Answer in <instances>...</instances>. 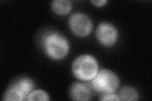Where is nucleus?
<instances>
[{"mask_svg":"<svg viewBox=\"0 0 152 101\" xmlns=\"http://www.w3.org/2000/svg\"><path fill=\"white\" fill-rule=\"evenodd\" d=\"M46 55L53 60H60L67 55L69 43L66 38L57 32L48 33L42 40Z\"/></svg>","mask_w":152,"mask_h":101,"instance_id":"1","label":"nucleus"},{"mask_svg":"<svg viewBox=\"0 0 152 101\" xmlns=\"http://www.w3.org/2000/svg\"><path fill=\"white\" fill-rule=\"evenodd\" d=\"M72 72L80 80H93L98 72L97 60L92 55L83 54L78 56L72 63Z\"/></svg>","mask_w":152,"mask_h":101,"instance_id":"2","label":"nucleus"},{"mask_svg":"<svg viewBox=\"0 0 152 101\" xmlns=\"http://www.w3.org/2000/svg\"><path fill=\"white\" fill-rule=\"evenodd\" d=\"M93 89L98 93L103 94L113 93L118 87L120 80L113 71L103 69L98 72L91 82Z\"/></svg>","mask_w":152,"mask_h":101,"instance_id":"3","label":"nucleus"},{"mask_svg":"<svg viewBox=\"0 0 152 101\" xmlns=\"http://www.w3.org/2000/svg\"><path fill=\"white\" fill-rule=\"evenodd\" d=\"M34 88V83L31 78H20L7 89L3 95V100L17 101L27 100L28 94Z\"/></svg>","mask_w":152,"mask_h":101,"instance_id":"4","label":"nucleus"},{"mask_svg":"<svg viewBox=\"0 0 152 101\" xmlns=\"http://www.w3.org/2000/svg\"><path fill=\"white\" fill-rule=\"evenodd\" d=\"M71 30L80 37L88 36L93 29V24L90 18L84 13H75L69 19Z\"/></svg>","mask_w":152,"mask_h":101,"instance_id":"5","label":"nucleus"},{"mask_svg":"<svg viewBox=\"0 0 152 101\" xmlns=\"http://www.w3.org/2000/svg\"><path fill=\"white\" fill-rule=\"evenodd\" d=\"M96 35L100 44L109 47L113 46L116 42L118 32L116 27L111 23L102 22L98 26Z\"/></svg>","mask_w":152,"mask_h":101,"instance_id":"6","label":"nucleus"},{"mask_svg":"<svg viewBox=\"0 0 152 101\" xmlns=\"http://www.w3.org/2000/svg\"><path fill=\"white\" fill-rule=\"evenodd\" d=\"M69 94L71 99L75 100L86 101L91 97V91L88 86L80 82H75L72 85Z\"/></svg>","mask_w":152,"mask_h":101,"instance_id":"7","label":"nucleus"},{"mask_svg":"<svg viewBox=\"0 0 152 101\" xmlns=\"http://www.w3.org/2000/svg\"><path fill=\"white\" fill-rule=\"evenodd\" d=\"M52 9L58 15H64L69 13L72 9V3L67 0H55L52 2Z\"/></svg>","mask_w":152,"mask_h":101,"instance_id":"8","label":"nucleus"},{"mask_svg":"<svg viewBox=\"0 0 152 101\" xmlns=\"http://www.w3.org/2000/svg\"><path fill=\"white\" fill-rule=\"evenodd\" d=\"M120 100H137L139 98L138 92L131 86H124L118 95Z\"/></svg>","mask_w":152,"mask_h":101,"instance_id":"9","label":"nucleus"},{"mask_svg":"<svg viewBox=\"0 0 152 101\" xmlns=\"http://www.w3.org/2000/svg\"><path fill=\"white\" fill-rule=\"evenodd\" d=\"M49 95L42 90H33L28 94L27 100H49Z\"/></svg>","mask_w":152,"mask_h":101,"instance_id":"10","label":"nucleus"},{"mask_svg":"<svg viewBox=\"0 0 152 101\" xmlns=\"http://www.w3.org/2000/svg\"><path fill=\"white\" fill-rule=\"evenodd\" d=\"M101 100H120L118 95L113 93H108L103 94L102 97L100 99Z\"/></svg>","mask_w":152,"mask_h":101,"instance_id":"11","label":"nucleus"},{"mask_svg":"<svg viewBox=\"0 0 152 101\" xmlns=\"http://www.w3.org/2000/svg\"><path fill=\"white\" fill-rule=\"evenodd\" d=\"M91 3L96 7H102L107 3V1L106 0H98V1L95 0V1H91Z\"/></svg>","mask_w":152,"mask_h":101,"instance_id":"12","label":"nucleus"}]
</instances>
